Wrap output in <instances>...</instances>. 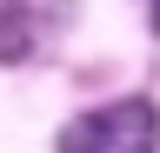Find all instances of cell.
<instances>
[{
	"mask_svg": "<svg viewBox=\"0 0 160 153\" xmlns=\"http://www.w3.org/2000/svg\"><path fill=\"white\" fill-rule=\"evenodd\" d=\"M60 153H160V107L153 100H113L67 120L60 133Z\"/></svg>",
	"mask_w": 160,
	"mask_h": 153,
	"instance_id": "cell-1",
	"label": "cell"
},
{
	"mask_svg": "<svg viewBox=\"0 0 160 153\" xmlns=\"http://www.w3.org/2000/svg\"><path fill=\"white\" fill-rule=\"evenodd\" d=\"M153 33H160V0H153Z\"/></svg>",
	"mask_w": 160,
	"mask_h": 153,
	"instance_id": "cell-3",
	"label": "cell"
},
{
	"mask_svg": "<svg viewBox=\"0 0 160 153\" xmlns=\"http://www.w3.org/2000/svg\"><path fill=\"white\" fill-rule=\"evenodd\" d=\"M7 13H20L33 33H53V27H67V13H73V0H0Z\"/></svg>",
	"mask_w": 160,
	"mask_h": 153,
	"instance_id": "cell-2",
	"label": "cell"
}]
</instances>
